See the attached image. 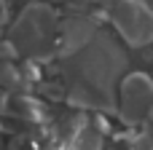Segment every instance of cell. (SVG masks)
Listing matches in <instances>:
<instances>
[{
	"label": "cell",
	"instance_id": "obj_9",
	"mask_svg": "<svg viewBox=\"0 0 153 150\" xmlns=\"http://www.w3.org/2000/svg\"><path fill=\"white\" fill-rule=\"evenodd\" d=\"M3 110H8V99H5V94L0 91V113H3Z\"/></svg>",
	"mask_w": 153,
	"mask_h": 150
},
{
	"label": "cell",
	"instance_id": "obj_5",
	"mask_svg": "<svg viewBox=\"0 0 153 150\" xmlns=\"http://www.w3.org/2000/svg\"><path fill=\"white\" fill-rule=\"evenodd\" d=\"M59 38H56V48L62 56H70L75 54L78 48H83L94 32H97V21L91 16H83V13H75V16H67L65 21H59Z\"/></svg>",
	"mask_w": 153,
	"mask_h": 150
},
{
	"label": "cell",
	"instance_id": "obj_1",
	"mask_svg": "<svg viewBox=\"0 0 153 150\" xmlns=\"http://www.w3.org/2000/svg\"><path fill=\"white\" fill-rule=\"evenodd\" d=\"M124 70H126V51L116 43L110 32L97 30L83 48L65 56L62 72L67 81L70 102L81 107L113 110L116 81L121 78Z\"/></svg>",
	"mask_w": 153,
	"mask_h": 150
},
{
	"label": "cell",
	"instance_id": "obj_8",
	"mask_svg": "<svg viewBox=\"0 0 153 150\" xmlns=\"http://www.w3.org/2000/svg\"><path fill=\"white\" fill-rule=\"evenodd\" d=\"M8 19H11V3L8 0H0V27L8 24Z\"/></svg>",
	"mask_w": 153,
	"mask_h": 150
},
{
	"label": "cell",
	"instance_id": "obj_3",
	"mask_svg": "<svg viewBox=\"0 0 153 150\" xmlns=\"http://www.w3.org/2000/svg\"><path fill=\"white\" fill-rule=\"evenodd\" d=\"M113 27L132 46L153 43V8L143 0H118L113 5Z\"/></svg>",
	"mask_w": 153,
	"mask_h": 150
},
{
	"label": "cell",
	"instance_id": "obj_11",
	"mask_svg": "<svg viewBox=\"0 0 153 150\" xmlns=\"http://www.w3.org/2000/svg\"><path fill=\"white\" fill-rule=\"evenodd\" d=\"M148 5H151V8H153V0H148Z\"/></svg>",
	"mask_w": 153,
	"mask_h": 150
},
{
	"label": "cell",
	"instance_id": "obj_2",
	"mask_svg": "<svg viewBox=\"0 0 153 150\" xmlns=\"http://www.w3.org/2000/svg\"><path fill=\"white\" fill-rule=\"evenodd\" d=\"M56 27V13L46 3H30L11 30V46L30 54L32 59H48L54 54L51 35Z\"/></svg>",
	"mask_w": 153,
	"mask_h": 150
},
{
	"label": "cell",
	"instance_id": "obj_12",
	"mask_svg": "<svg viewBox=\"0 0 153 150\" xmlns=\"http://www.w3.org/2000/svg\"><path fill=\"white\" fill-rule=\"evenodd\" d=\"M78 3H86V0H78Z\"/></svg>",
	"mask_w": 153,
	"mask_h": 150
},
{
	"label": "cell",
	"instance_id": "obj_7",
	"mask_svg": "<svg viewBox=\"0 0 153 150\" xmlns=\"http://www.w3.org/2000/svg\"><path fill=\"white\" fill-rule=\"evenodd\" d=\"M24 81H22V72L16 70V67H11V64H0V86H5V89H16V86H22Z\"/></svg>",
	"mask_w": 153,
	"mask_h": 150
},
{
	"label": "cell",
	"instance_id": "obj_4",
	"mask_svg": "<svg viewBox=\"0 0 153 150\" xmlns=\"http://www.w3.org/2000/svg\"><path fill=\"white\" fill-rule=\"evenodd\" d=\"M121 121L134 126L148 121L153 113V81L145 72H132L121 81V105H118Z\"/></svg>",
	"mask_w": 153,
	"mask_h": 150
},
{
	"label": "cell",
	"instance_id": "obj_10",
	"mask_svg": "<svg viewBox=\"0 0 153 150\" xmlns=\"http://www.w3.org/2000/svg\"><path fill=\"white\" fill-rule=\"evenodd\" d=\"M116 3H118V0H100V5H102V8H113Z\"/></svg>",
	"mask_w": 153,
	"mask_h": 150
},
{
	"label": "cell",
	"instance_id": "obj_6",
	"mask_svg": "<svg viewBox=\"0 0 153 150\" xmlns=\"http://www.w3.org/2000/svg\"><path fill=\"white\" fill-rule=\"evenodd\" d=\"M73 150H102V134L94 132V126H83L73 140Z\"/></svg>",
	"mask_w": 153,
	"mask_h": 150
}]
</instances>
